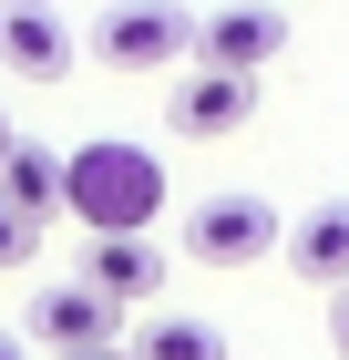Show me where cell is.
Instances as JSON below:
<instances>
[{"mask_svg": "<svg viewBox=\"0 0 349 360\" xmlns=\"http://www.w3.org/2000/svg\"><path fill=\"white\" fill-rule=\"evenodd\" d=\"M134 360H226V330L216 319H144Z\"/></svg>", "mask_w": 349, "mask_h": 360, "instance_id": "cell-11", "label": "cell"}, {"mask_svg": "<svg viewBox=\"0 0 349 360\" xmlns=\"http://www.w3.org/2000/svg\"><path fill=\"white\" fill-rule=\"evenodd\" d=\"M31 248H41V226H31V217H11V206H0V268H21Z\"/></svg>", "mask_w": 349, "mask_h": 360, "instance_id": "cell-12", "label": "cell"}, {"mask_svg": "<svg viewBox=\"0 0 349 360\" xmlns=\"http://www.w3.org/2000/svg\"><path fill=\"white\" fill-rule=\"evenodd\" d=\"M0 206H11V217H31V226L62 217V155H52V144H31V134L0 144Z\"/></svg>", "mask_w": 349, "mask_h": 360, "instance_id": "cell-10", "label": "cell"}, {"mask_svg": "<svg viewBox=\"0 0 349 360\" xmlns=\"http://www.w3.org/2000/svg\"><path fill=\"white\" fill-rule=\"evenodd\" d=\"M0 144H11V113H0Z\"/></svg>", "mask_w": 349, "mask_h": 360, "instance_id": "cell-16", "label": "cell"}, {"mask_svg": "<svg viewBox=\"0 0 349 360\" xmlns=\"http://www.w3.org/2000/svg\"><path fill=\"white\" fill-rule=\"evenodd\" d=\"M277 248H288V278H308V288H349V195L308 206Z\"/></svg>", "mask_w": 349, "mask_h": 360, "instance_id": "cell-9", "label": "cell"}, {"mask_svg": "<svg viewBox=\"0 0 349 360\" xmlns=\"http://www.w3.org/2000/svg\"><path fill=\"white\" fill-rule=\"evenodd\" d=\"M268 248H277V206L268 195H195L185 206V257H206V268H246Z\"/></svg>", "mask_w": 349, "mask_h": 360, "instance_id": "cell-3", "label": "cell"}, {"mask_svg": "<svg viewBox=\"0 0 349 360\" xmlns=\"http://www.w3.org/2000/svg\"><path fill=\"white\" fill-rule=\"evenodd\" d=\"M21 330H41V360H52V350H103V340H124V309H113L103 288L62 278V288H41V299H31Z\"/></svg>", "mask_w": 349, "mask_h": 360, "instance_id": "cell-7", "label": "cell"}, {"mask_svg": "<svg viewBox=\"0 0 349 360\" xmlns=\"http://www.w3.org/2000/svg\"><path fill=\"white\" fill-rule=\"evenodd\" d=\"M62 217L82 237H144L164 217V155L154 144H124V134L62 155Z\"/></svg>", "mask_w": 349, "mask_h": 360, "instance_id": "cell-1", "label": "cell"}, {"mask_svg": "<svg viewBox=\"0 0 349 360\" xmlns=\"http://www.w3.org/2000/svg\"><path fill=\"white\" fill-rule=\"evenodd\" d=\"M52 360H134L124 340H103V350H52Z\"/></svg>", "mask_w": 349, "mask_h": 360, "instance_id": "cell-14", "label": "cell"}, {"mask_svg": "<svg viewBox=\"0 0 349 360\" xmlns=\"http://www.w3.org/2000/svg\"><path fill=\"white\" fill-rule=\"evenodd\" d=\"M72 62H82V41L62 31L52 0H0V72L11 83H62Z\"/></svg>", "mask_w": 349, "mask_h": 360, "instance_id": "cell-6", "label": "cell"}, {"mask_svg": "<svg viewBox=\"0 0 349 360\" xmlns=\"http://www.w3.org/2000/svg\"><path fill=\"white\" fill-rule=\"evenodd\" d=\"M0 360H31V350H21V340H11V330H0Z\"/></svg>", "mask_w": 349, "mask_h": 360, "instance_id": "cell-15", "label": "cell"}, {"mask_svg": "<svg viewBox=\"0 0 349 360\" xmlns=\"http://www.w3.org/2000/svg\"><path fill=\"white\" fill-rule=\"evenodd\" d=\"M93 62L103 72H185L195 62V21L175 0H103L93 11Z\"/></svg>", "mask_w": 349, "mask_h": 360, "instance_id": "cell-2", "label": "cell"}, {"mask_svg": "<svg viewBox=\"0 0 349 360\" xmlns=\"http://www.w3.org/2000/svg\"><path fill=\"white\" fill-rule=\"evenodd\" d=\"M82 288H103L113 309H144L164 288V248L154 237H93L82 248Z\"/></svg>", "mask_w": 349, "mask_h": 360, "instance_id": "cell-8", "label": "cell"}, {"mask_svg": "<svg viewBox=\"0 0 349 360\" xmlns=\"http://www.w3.org/2000/svg\"><path fill=\"white\" fill-rule=\"evenodd\" d=\"M257 113V72H206L195 62L185 83H164V134H185V144H226Z\"/></svg>", "mask_w": 349, "mask_h": 360, "instance_id": "cell-4", "label": "cell"}, {"mask_svg": "<svg viewBox=\"0 0 349 360\" xmlns=\"http://www.w3.org/2000/svg\"><path fill=\"white\" fill-rule=\"evenodd\" d=\"M288 52V11L277 0H237V11H206L195 21V62L206 72H268Z\"/></svg>", "mask_w": 349, "mask_h": 360, "instance_id": "cell-5", "label": "cell"}, {"mask_svg": "<svg viewBox=\"0 0 349 360\" xmlns=\"http://www.w3.org/2000/svg\"><path fill=\"white\" fill-rule=\"evenodd\" d=\"M329 350L349 360V288H329Z\"/></svg>", "mask_w": 349, "mask_h": 360, "instance_id": "cell-13", "label": "cell"}]
</instances>
